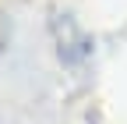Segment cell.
<instances>
[{"label":"cell","instance_id":"1","mask_svg":"<svg viewBox=\"0 0 127 124\" xmlns=\"http://www.w3.org/2000/svg\"><path fill=\"white\" fill-rule=\"evenodd\" d=\"M0 46H4V25H0Z\"/></svg>","mask_w":127,"mask_h":124}]
</instances>
